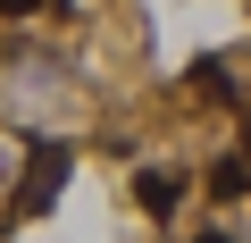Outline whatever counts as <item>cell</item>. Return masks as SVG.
I'll return each instance as SVG.
<instances>
[{
	"label": "cell",
	"instance_id": "obj_1",
	"mask_svg": "<svg viewBox=\"0 0 251 243\" xmlns=\"http://www.w3.org/2000/svg\"><path fill=\"white\" fill-rule=\"evenodd\" d=\"M134 193H143V210H151V218H176V201H184V176H168V168H151V176H143Z\"/></svg>",
	"mask_w": 251,
	"mask_h": 243
},
{
	"label": "cell",
	"instance_id": "obj_2",
	"mask_svg": "<svg viewBox=\"0 0 251 243\" xmlns=\"http://www.w3.org/2000/svg\"><path fill=\"white\" fill-rule=\"evenodd\" d=\"M243 193H251V168H243V151H226L209 168V201H243Z\"/></svg>",
	"mask_w": 251,
	"mask_h": 243
},
{
	"label": "cell",
	"instance_id": "obj_3",
	"mask_svg": "<svg viewBox=\"0 0 251 243\" xmlns=\"http://www.w3.org/2000/svg\"><path fill=\"white\" fill-rule=\"evenodd\" d=\"M193 243H243V235H234V226H201Z\"/></svg>",
	"mask_w": 251,
	"mask_h": 243
}]
</instances>
